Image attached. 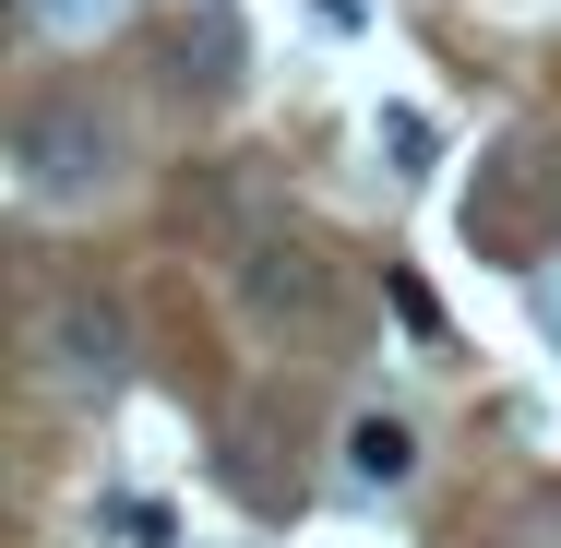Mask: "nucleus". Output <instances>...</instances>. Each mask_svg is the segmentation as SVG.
I'll use <instances>...</instances> for the list:
<instances>
[{
  "instance_id": "1",
  "label": "nucleus",
  "mask_w": 561,
  "mask_h": 548,
  "mask_svg": "<svg viewBox=\"0 0 561 548\" xmlns=\"http://www.w3.org/2000/svg\"><path fill=\"white\" fill-rule=\"evenodd\" d=\"M239 311L251 334H275V346H323L346 311V275L323 238H299V226H263V238H239Z\"/></svg>"
},
{
  "instance_id": "4",
  "label": "nucleus",
  "mask_w": 561,
  "mask_h": 548,
  "mask_svg": "<svg viewBox=\"0 0 561 548\" xmlns=\"http://www.w3.org/2000/svg\"><path fill=\"white\" fill-rule=\"evenodd\" d=\"M490 179H502V191H490V203L466 191V226H478L502 263H526V250H538V191H561V179H550V155H538V143H502V155H490Z\"/></svg>"
},
{
  "instance_id": "6",
  "label": "nucleus",
  "mask_w": 561,
  "mask_h": 548,
  "mask_svg": "<svg viewBox=\"0 0 561 548\" xmlns=\"http://www.w3.org/2000/svg\"><path fill=\"white\" fill-rule=\"evenodd\" d=\"M180 72H192L204 96H216V84H239V24H227V12H204V24L180 36Z\"/></svg>"
},
{
  "instance_id": "3",
  "label": "nucleus",
  "mask_w": 561,
  "mask_h": 548,
  "mask_svg": "<svg viewBox=\"0 0 561 548\" xmlns=\"http://www.w3.org/2000/svg\"><path fill=\"white\" fill-rule=\"evenodd\" d=\"M119 370H131V323H119V299H60V311H48V382L108 394Z\"/></svg>"
},
{
  "instance_id": "8",
  "label": "nucleus",
  "mask_w": 561,
  "mask_h": 548,
  "mask_svg": "<svg viewBox=\"0 0 561 548\" xmlns=\"http://www.w3.org/2000/svg\"><path fill=\"white\" fill-rule=\"evenodd\" d=\"M382 143H394V167H407V179L431 167V119H419V108H394V119H382Z\"/></svg>"
},
{
  "instance_id": "7",
  "label": "nucleus",
  "mask_w": 561,
  "mask_h": 548,
  "mask_svg": "<svg viewBox=\"0 0 561 548\" xmlns=\"http://www.w3.org/2000/svg\"><path fill=\"white\" fill-rule=\"evenodd\" d=\"M24 24H48V36H108V24H119V0H36Z\"/></svg>"
},
{
  "instance_id": "9",
  "label": "nucleus",
  "mask_w": 561,
  "mask_h": 548,
  "mask_svg": "<svg viewBox=\"0 0 561 548\" xmlns=\"http://www.w3.org/2000/svg\"><path fill=\"white\" fill-rule=\"evenodd\" d=\"M550 334H561V299H550Z\"/></svg>"
},
{
  "instance_id": "5",
  "label": "nucleus",
  "mask_w": 561,
  "mask_h": 548,
  "mask_svg": "<svg viewBox=\"0 0 561 548\" xmlns=\"http://www.w3.org/2000/svg\"><path fill=\"white\" fill-rule=\"evenodd\" d=\"M346 477H358V489H407V477H419V430H407L394 406H358V418H346Z\"/></svg>"
},
{
  "instance_id": "2",
  "label": "nucleus",
  "mask_w": 561,
  "mask_h": 548,
  "mask_svg": "<svg viewBox=\"0 0 561 548\" xmlns=\"http://www.w3.org/2000/svg\"><path fill=\"white\" fill-rule=\"evenodd\" d=\"M12 179H24V203H96L119 179V119L96 96H36L12 119Z\"/></svg>"
}]
</instances>
